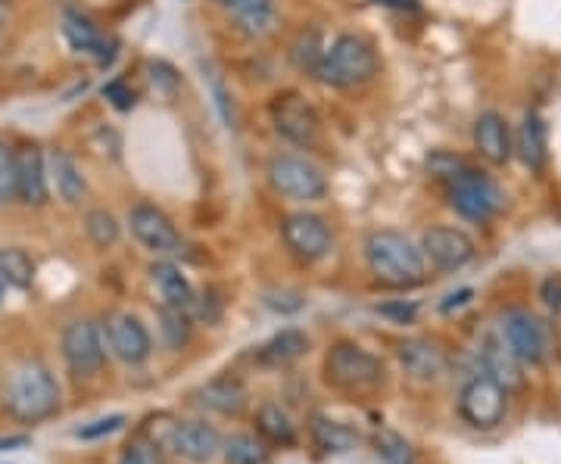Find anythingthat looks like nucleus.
I'll return each instance as SVG.
<instances>
[{
    "label": "nucleus",
    "mask_w": 561,
    "mask_h": 464,
    "mask_svg": "<svg viewBox=\"0 0 561 464\" xmlns=\"http://www.w3.org/2000/svg\"><path fill=\"white\" fill-rule=\"evenodd\" d=\"M365 259L371 275L387 287H419L427 281V256L400 231H371L365 237Z\"/></svg>",
    "instance_id": "f257e3e1"
},
{
    "label": "nucleus",
    "mask_w": 561,
    "mask_h": 464,
    "mask_svg": "<svg viewBox=\"0 0 561 464\" xmlns=\"http://www.w3.org/2000/svg\"><path fill=\"white\" fill-rule=\"evenodd\" d=\"M7 411L22 425H38L60 408V384L50 368L41 362H22L13 368L3 390Z\"/></svg>",
    "instance_id": "f03ea898"
},
{
    "label": "nucleus",
    "mask_w": 561,
    "mask_h": 464,
    "mask_svg": "<svg viewBox=\"0 0 561 464\" xmlns=\"http://www.w3.org/2000/svg\"><path fill=\"white\" fill-rule=\"evenodd\" d=\"M381 69L378 60V47L365 35H341L331 40V47H324V57L319 66V81L337 91L359 88L365 81H371Z\"/></svg>",
    "instance_id": "7ed1b4c3"
},
{
    "label": "nucleus",
    "mask_w": 561,
    "mask_h": 464,
    "mask_svg": "<svg viewBox=\"0 0 561 464\" xmlns=\"http://www.w3.org/2000/svg\"><path fill=\"white\" fill-rule=\"evenodd\" d=\"M324 378L343 393H371L383 384V364L359 344H334L324 356Z\"/></svg>",
    "instance_id": "20e7f679"
},
{
    "label": "nucleus",
    "mask_w": 561,
    "mask_h": 464,
    "mask_svg": "<svg viewBox=\"0 0 561 464\" xmlns=\"http://www.w3.org/2000/svg\"><path fill=\"white\" fill-rule=\"evenodd\" d=\"M500 337L522 364H546L556 352V334L549 322L527 309H508L502 315Z\"/></svg>",
    "instance_id": "39448f33"
},
{
    "label": "nucleus",
    "mask_w": 561,
    "mask_h": 464,
    "mask_svg": "<svg viewBox=\"0 0 561 464\" xmlns=\"http://www.w3.org/2000/svg\"><path fill=\"white\" fill-rule=\"evenodd\" d=\"M268 116L280 138L300 150H316L321 143V116L312 103L297 91H280L268 103Z\"/></svg>",
    "instance_id": "423d86ee"
},
{
    "label": "nucleus",
    "mask_w": 561,
    "mask_h": 464,
    "mask_svg": "<svg viewBox=\"0 0 561 464\" xmlns=\"http://www.w3.org/2000/svg\"><path fill=\"white\" fill-rule=\"evenodd\" d=\"M449 206L468 222H490L505 206V197L493 178L465 165L449 178Z\"/></svg>",
    "instance_id": "0eeeda50"
},
{
    "label": "nucleus",
    "mask_w": 561,
    "mask_h": 464,
    "mask_svg": "<svg viewBox=\"0 0 561 464\" xmlns=\"http://www.w3.org/2000/svg\"><path fill=\"white\" fill-rule=\"evenodd\" d=\"M459 415L474 430H493L508 415V390L486 371L471 374L459 393Z\"/></svg>",
    "instance_id": "6e6552de"
},
{
    "label": "nucleus",
    "mask_w": 561,
    "mask_h": 464,
    "mask_svg": "<svg viewBox=\"0 0 561 464\" xmlns=\"http://www.w3.org/2000/svg\"><path fill=\"white\" fill-rule=\"evenodd\" d=\"M268 184L278 190L280 197L297 202H312L324 197L328 190V178L319 165L306 156H294V153H278L268 160Z\"/></svg>",
    "instance_id": "1a4fd4ad"
},
{
    "label": "nucleus",
    "mask_w": 561,
    "mask_h": 464,
    "mask_svg": "<svg viewBox=\"0 0 561 464\" xmlns=\"http://www.w3.org/2000/svg\"><path fill=\"white\" fill-rule=\"evenodd\" d=\"M62 359L76 378H94L106 362L103 327L91 318H79L62 330Z\"/></svg>",
    "instance_id": "9d476101"
},
{
    "label": "nucleus",
    "mask_w": 561,
    "mask_h": 464,
    "mask_svg": "<svg viewBox=\"0 0 561 464\" xmlns=\"http://www.w3.org/2000/svg\"><path fill=\"white\" fill-rule=\"evenodd\" d=\"M128 228H131V237H135L144 250L157 253V256H175V253H181L179 228H175V222L162 212L160 206H153V202H138V206H131V212H128Z\"/></svg>",
    "instance_id": "9b49d317"
},
{
    "label": "nucleus",
    "mask_w": 561,
    "mask_h": 464,
    "mask_svg": "<svg viewBox=\"0 0 561 464\" xmlns=\"http://www.w3.org/2000/svg\"><path fill=\"white\" fill-rule=\"evenodd\" d=\"M280 237L300 263H319L331 253V228L316 212H294L280 222Z\"/></svg>",
    "instance_id": "f8f14e48"
},
{
    "label": "nucleus",
    "mask_w": 561,
    "mask_h": 464,
    "mask_svg": "<svg viewBox=\"0 0 561 464\" xmlns=\"http://www.w3.org/2000/svg\"><path fill=\"white\" fill-rule=\"evenodd\" d=\"M103 340L110 346V352L125 364L147 362L153 352V337H150L147 324L131 312H113L103 322Z\"/></svg>",
    "instance_id": "ddd939ff"
},
{
    "label": "nucleus",
    "mask_w": 561,
    "mask_h": 464,
    "mask_svg": "<svg viewBox=\"0 0 561 464\" xmlns=\"http://www.w3.org/2000/svg\"><path fill=\"white\" fill-rule=\"evenodd\" d=\"M421 250L427 256V263L434 265L437 271H459L465 265L474 259V241L461 231V228H427L421 237Z\"/></svg>",
    "instance_id": "4468645a"
},
{
    "label": "nucleus",
    "mask_w": 561,
    "mask_h": 464,
    "mask_svg": "<svg viewBox=\"0 0 561 464\" xmlns=\"http://www.w3.org/2000/svg\"><path fill=\"white\" fill-rule=\"evenodd\" d=\"M165 443L184 462L194 464L213 462L221 452L219 430L213 425H206V421H175V425L169 427V433H165Z\"/></svg>",
    "instance_id": "2eb2a0df"
},
{
    "label": "nucleus",
    "mask_w": 561,
    "mask_h": 464,
    "mask_svg": "<svg viewBox=\"0 0 561 464\" xmlns=\"http://www.w3.org/2000/svg\"><path fill=\"white\" fill-rule=\"evenodd\" d=\"M62 35L69 40V47L81 54V57H91L98 66L116 57V40L110 38L106 32H101L94 22L88 20L79 10H62Z\"/></svg>",
    "instance_id": "dca6fc26"
},
{
    "label": "nucleus",
    "mask_w": 561,
    "mask_h": 464,
    "mask_svg": "<svg viewBox=\"0 0 561 464\" xmlns=\"http://www.w3.org/2000/svg\"><path fill=\"white\" fill-rule=\"evenodd\" d=\"M47 194H50V175L41 147L22 143L16 147V200L25 206H44Z\"/></svg>",
    "instance_id": "f3484780"
},
{
    "label": "nucleus",
    "mask_w": 561,
    "mask_h": 464,
    "mask_svg": "<svg viewBox=\"0 0 561 464\" xmlns=\"http://www.w3.org/2000/svg\"><path fill=\"white\" fill-rule=\"evenodd\" d=\"M397 356H400V364L405 368V374L412 381H421V384H434V381H440L443 374L449 371L446 349L440 344H434V340H424V337L402 340Z\"/></svg>",
    "instance_id": "a211bd4d"
},
{
    "label": "nucleus",
    "mask_w": 561,
    "mask_h": 464,
    "mask_svg": "<svg viewBox=\"0 0 561 464\" xmlns=\"http://www.w3.org/2000/svg\"><path fill=\"white\" fill-rule=\"evenodd\" d=\"M474 147L486 162L505 165L512 160V150H515L508 121L502 119L500 113H481L478 121H474Z\"/></svg>",
    "instance_id": "6ab92c4d"
},
{
    "label": "nucleus",
    "mask_w": 561,
    "mask_h": 464,
    "mask_svg": "<svg viewBox=\"0 0 561 464\" xmlns=\"http://www.w3.org/2000/svg\"><path fill=\"white\" fill-rule=\"evenodd\" d=\"M194 399H197L203 408L219 411L225 418H238V415L247 411V405H250V393H247V386H243L238 378L221 374L216 381L203 384L201 390L194 393Z\"/></svg>",
    "instance_id": "aec40b11"
},
{
    "label": "nucleus",
    "mask_w": 561,
    "mask_h": 464,
    "mask_svg": "<svg viewBox=\"0 0 561 464\" xmlns=\"http://www.w3.org/2000/svg\"><path fill=\"white\" fill-rule=\"evenodd\" d=\"M478 359H481V371H486L490 378H496L505 390H515L524 384L522 362L515 359V352L505 346L500 334L496 337H486L478 349Z\"/></svg>",
    "instance_id": "412c9836"
},
{
    "label": "nucleus",
    "mask_w": 561,
    "mask_h": 464,
    "mask_svg": "<svg viewBox=\"0 0 561 464\" xmlns=\"http://www.w3.org/2000/svg\"><path fill=\"white\" fill-rule=\"evenodd\" d=\"M225 13H231L238 28L250 38H262L275 28V0H216Z\"/></svg>",
    "instance_id": "4be33fe9"
},
{
    "label": "nucleus",
    "mask_w": 561,
    "mask_h": 464,
    "mask_svg": "<svg viewBox=\"0 0 561 464\" xmlns=\"http://www.w3.org/2000/svg\"><path fill=\"white\" fill-rule=\"evenodd\" d=\"M47 175H50V182L57 187V194H60L62 202L79 206V202L84 200L88 182H84V175H81L79 162L72 160L66 150H54V153L47 156Z\"/></svg>",
    "instance_id": "5701e85b"
},
{
    "label": "nucleus",
    "mask_w": 561,
    "mask_h": 464,
    "mask_svg": "<svg viewBox=\"0 0 561 464\" xmlns=\"http://www.w3.org/2000/svg\"><path fill=\"white\" fill-rule=\"evenodd\" d=\"M150 281H153L157 293L162 297V305H179V309L191 312L194 303H197V293H194V287L184 278V271H181L179 265L157 263L150 268Z\"/></svg>",
    "instance_id": "b1692460"
},
{
    "label": "nucleus",
    "mask_w": 561,
    "mask_h": 464,
    "mask_svg": "<svg viewBox=\"0 0 561 464\" xmlns=\"http://www.w3.org/2000/svg\"><path fill=\"white\" fill-rule=\"evenodd\" d=\"M515 150L527 169H542L549 156V138H546V121L540 113H527L515 138Z\"/></svg>",
    "instance_id": "393cba45"
},
{
    "label": "nucleus",
    "mask_w": 561,
    "mask_h": 464,
    "mask_svg": "<svg viewBox=\"0 0 561 464\" xmlns=\"http://www.w3.org/2000/svg\"><path fill=\"white\" fill-rule=\"evenodd\" d=\"M306 349H309V337L302 330H297V327H287V330L275 334L268 344L260 346V356L256 359L262 364H268V368H284V364L302 359Z\"/></svg>",
    "instance_id": "a878e982"
},
{
    "label": "nucleus",
    "mask_w": 561,
    "mask_h": 464,
    "mask_svg": "<svg viewBox=\"0 0 561 464\" xmlns=\"http://www.w3.org/2000/svg\"><path fill=\"white\" fill-rule=\"evenodd\" d=\"M312 440H316V445H319L321 452H328V455H341V452L356 449L362 437L353 430V427L316 415V418H312Z\"/></svg>",
    "instance_id": "bb28decb"
},
{
    "label": "nucleus",
    "mask_w": 561,
    "mask_h": 464,
    "mask_svg": "<svg viewBox=\"0 0 561 464\" xmlns=\"http://www.w3.org/2000/svg\"><path fill=\"white\" fill-rule=\"evenodd\" d=\"M256 425L265 440L278 445H297V425L278 403H265L256 415Z\"/></svg>",
    "instance_id": "cd10ccee"
},
{
    "label": "nucleus",
    "mask_w": 561,
    "mask_h": 464,
    "mask_svg": "<svg viewBox=\"0 0 561 464\" xmlns=\"http://www.w3.org/2000/svg\"><path fill=\"white\" fill-rule=\"evenodd\" d=\"M287 57H290V62H294V69H300V72H312V76H316L321 66V57H324L319 28H302L300 35L290 40Z\"/></svg>",
    "instance_id": "c85d7f7f"
},
{
    "label": "nucleus",
    "mask_w": 561,
    "mask_h": 464,
    "mask_svg": "<svg viewBox=\"0 0 561 464\" xmlns=\"http://www.w3.org/2000/svg\"><path fill=\"white\" fill-rule=\"evenodd\" d=\"M225 464H275L268 449L253 437V433H234L231 440L221 443Z\"/></svg>",
    "instance_id": "c756f323"
},
{
    "label": "nucleus",
    "mask_w": 561,
    "mask_h": 464,
    "mask_svg": "<svg viewBox=\"0 0 561 464\" xmlns=\"http://www.w3.org/2000/svg\"><path fill=\"white\" fill-rule=\"evenodd\" d=\"M160 330L165 346L172 349H181L191 340V330H194V315L187 309H179V305H162L160 309Z\"/></svg>",
    "instance_id": "7c9ffc66"
},
{
    "label": "nucleus",
    "mask_w": 561,
    "mask_h": 464,
    "mask_svg": "<svg viewBox=\"0 0 561 464\" xmlns=\"http://www.w3.org/2000/svg\"><path fill=\"white\" fill-rule=\"evenodd\" d=\"M371 443H375V452H378V459L383 464H415V449H412V443L402 433L390 430V427H381Z\"/></svg>",
    "instance_id": "2f4dec72"
},
{
    "label": "nucleus",
    "mask_w": 561,
    "mask_h": 464,
    "mask_svg": "<svg viewBox=\"0 0 561 464\" xmlns=\"http://www.w3.org/2000/svg\"><path fill=\"white\" fill-rule=\"evenodd\" d=\"M0 275L7 278L10 287H16V290H25L32 278H35V263H32V256L25 253V250H0Z\"/></svg>",
    "instance_id": "473e14b6"
},
{
    "label": "nucleus",
    "mask_w": 561,
    "mask_h": 464,
    "mask_svg": "<svg viewBox=\"0 0 561 464\" xmlns=\"http://www.w3.org/2000/svg\"><path fill=\"white\" fill-rule=\"evenodd\" d=\"M84 231H88L91 243H94V246H101V250L116 246V241H119V234H122L116 216H113V212H106V209H91V212L84 216Z\"/></svg>",
    "instance_id": "72a5a7b5"
},
{
    "label": "nucleus",
    "mask_w": 561,
    "mask_h": 464,
    "mask_svg": "<svg viewBox=\"0 0 561 464\" xmlns=\"http://www.w3.org/2000/svg\"><path fill=\"white\" fill-rule=\"evenodd\" d=\"M16 200V150L0 138V206Z\"/></svg>",
    "instance_id": "f704fd0d"
},
{
    "label": "nucleus",
    "mask_w": 561,
    "mask_h": 464,
    "mask_svg": "<svg viewBox=\"0 0 561 464\" xmlns=\"http://www.w3.org/2000/svg\"><path fill=\"white\" fill-rule=\"evenodd\" d=\"M147 72H150V81H153V88H157L160 94H165V97H172V94H175V91L181 88V76L165 60L147 62Z\"/></svg>",
    "instance_id": "c9c22d12"
},
{
    "label": "nucleus",
    "mask_w": 561,
    "mask_h": 464,
    "mask_svg": "<svg viewBox=\"0 0 561 464\" xmlns=\"http://www.w3.org/2000/svg\"><path fill=\"white\" fill-rule=\"evenodd\" d=\"M103 97L113 103V106H116L119 113H128V109H135V103H138V101H135V91H131V88H128V84H125L122 79L110 81V84H103Z\"/></svg>",
    "instance_id": "e433bc0d"
},
{
    "label": "nucleus",
    "mask_w": 561,
    "mask_h": 464,
    "mask_svg": "<svg viewBox=\"0 0 561 464\" xmlns=\"http://www.w3.org/2000/svg\"><path fill=\"white\" fill-rule=\"evenodd\" d=\"M122 425H125V415H110V418H101V421H94V425L79 427L76 437H79V440H101V437L116 433Z\"/></svg>",
    "instance_id": "4c0bfd02"
},
{
    "label": "nucleus",
    "mask_w": 561,
    "mask_h": 464,
    "mask_svg": "<svg viewBox=\"0 0 561 464\" xmlns=\"http://www.w3.org/2000/svg\"><path fill=\"white\" fill-rule=\"evenodd\" d=\"M119 464H162L160 452H157V445L150 443H128L125 445V452H122Z\"/></svg>",
    "instance_id": "58836bf2"
},
{
    "label": "nucleus",
    "mask_w": 561,
    "mask_h": 464,
    "mask_svg": "<svg viewBox=\"0 0 561 464\" xmlns=\"http://www.w3.org/2000/svg\"><path fill=\"white\" fill-rule=\"evenodd\" d=\"M542 303L549 305V309H561V278H549V281H542V290H540Z\"/></svg>",
    "instance_id": "ea45409f"
},
{
    "label": "nucleus",
    "mask_w": 561,
    "mask_h": 464,
    "mask_svg": "<svg viewBox=\"0 0 561 464\" xmlns=\"http://www.w3.org/2000/svg\"><path fill=\"white\" fill-rule=\"evenodd\" d=\"M381 7H390V10H400V13H419L421 0H375Z\"/></svg>",
    "instance_id": "a19ab883"
},
{
    "label": "nucleus",
    "mask_w": 561,
    "mask_h": 464,
    "mask_svg": "<svg viewBox=\"0 0 561 464\" xmlns=\"http://www.w3.org/2000/svg\"><path fill=\"white\" fill-rule=\"evenodd\" d=\"M381 312L383 315H397L400 322H412L415 318V305H397V309L393 305H383Z\"/></svg>",
    "instance_id": "79ce46f5"
},
{
    "label": "nucleus",
    "mask_w": 561,
    "mask_h": 464,
    "mask_svg": "<svg viewBox=\"0 0 561 464\" xmlns=\"http://www.w3.org/2000/svg\"><path fill=\"white\" fill-rule=\"evenodd\" d=\"M471 300V290H459V293H453V297H446V303H443V312H453V309H461V305Z\"/></svg>",
    "instance_id": "37998d69"
},
{
    "label": "nucleus",
    "mask_w": 561,
    "mask_h": 464,
    "mask_svg": "<svg viewBox=\"0 0 561 464\" xmlns=\"http://www.w3.org/2000/svg\"><path fill=\"white\" fill-rule=\"evenodd\" d=\"M7 22H10V0H0V35L7 28Z\"/></svg>",
    "instance_id": "c03bdc74"
},
{
    "label": "nucleus",
    "mask_w": 561,
    "mask_h": 464,
    "mask_svg": "<svg viewBox=\"0 0 561 464\" xmlns=\"http://www.w3.org/2000/svg\"><path fill=\"white\" fill-rule=\"evenodd\" d=\"M13 445H25V437H10V440H0V449H13Z\"/></svg>",
    "instance_id": "a18cd8bd"
},
{
    "label": "nucleus",
    "mask_w": 561,
    "mask_h": 464,
    "mask_svg": "<svg viewBox=\"0 0 561 464\" xmlns=\"http://www.w3.org/2000/svg\"><path fill=\"white\" fill-rule=\"evenodd\" d=\"M7 290H10V283H7V278L0 275V303H3V297H7Z\"/></svg>",
    "instance_id": "49530a36"
}]
</instances>
